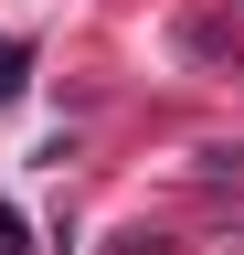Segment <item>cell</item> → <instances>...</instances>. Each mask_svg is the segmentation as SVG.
<instances>
[{"label": "cell", "instance_id": "obj_1", "mask_svg": "<svg viewBox=\"0 0 244 255\" xmlns=\"http://www.w3.org/2000/svg\"><path fill=\"white\" fill-rule=\"evenodd\" d=\"M11 96H32V53H21V43H0V107H11Z\"/></svg>", "mask_w": 244, "mask_h": 255}, {"label": "cell", "instance_id": "obj_2", "mask_svg": "<svg viewBox=\"0 0 244 255\" xmlns=\"http://www.w3.org/2000/svg\"><path fill=\"white\" fill-rule=\"evenodd\" d=\"M202 170L212 181H244V149H202Z\"/></svg>", "mask_w": 244, "mask_h": 255}]
</instances>
